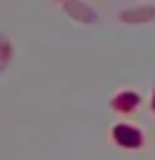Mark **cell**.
Masks as SVG:
<instances>
[{"mask_svg":"<svg viewBox=\"0 0 155 160\" xmlns=\"http://www.w3.org/2000/svg\"><path fill=\"white\" fill-rule=\"evenodd\" d=\"M115 138H120V142H128V145H138V140H140V135L135 130H130V128H118Z\"/></svg>","mask_w":155,"mask_h":160,"instance_id":"obj_1","label":"cell"},{"mask_svg":"<svg viewBox=\"0 0 155 160\" xmlns=\"http://www.w3.org/2000/svg\"><path fill=\"white\" fill-rule=\"evenodd\" d=\"M155 10H138V12H125L122 20H132V18H152Z\"/></svg>","mask_w":155,"mask_h":160,"instance_id":"obj_2","label":"cell"}]
</instances>
